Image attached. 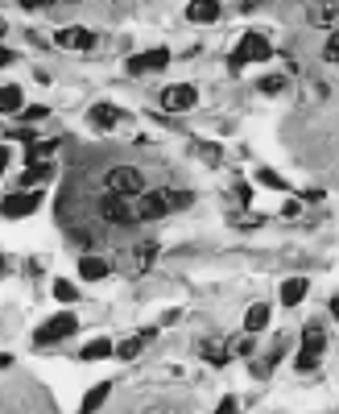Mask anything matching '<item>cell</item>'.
Here are the masks:
<instances>
[{
	"instance_id": "obj_1",
	"label": "cell",
	"mask_w": 339,
	"mask_h": 414,
	"mask_svg": "<svg viewBox=\"0 0 339 414\" xmlns=\"http://www.w3.org/2000/svg\"><path fill=\"white\" fill-rule=\"evenodd\" d=\"M104 191L112 195H124V199H141L145 195V174L137 166H112L104 174Z\"/></svg>"
},
{
	"instance_id": "obj_2",
	"label": "cell",
	"mask_w": 339,
	"mask_h": 414,
	"mask_svg": "<svg viewBox=\"0 0 339 414\" xmlns=\"http://www.w3.org/2000/svg\"><path fill=\"white\" fill-rule=\"evenodd\" d=\"M265 58H273V46H269L261 33H244L228 62H232V70H240V66H249V62H265Z\"/></svg>"
},
{
	"instance_id": "obj_3",
	"label": "cell",
	"mask_w": 339,
	"mask_h": 414,
	"mask_svg": "<svg viewBox=\"0 0 339 414\" xmlns=\"http://www.w3.org/2000/svg\"><path fill=\"white\" fill-rule=\"evenodd\" d=\"M323 352H327L323 323H307V332H302V348H298V369H302V373H311V369L323 361Z\"/></svg>"
},
{
	"instance_id": "obj_4",
	"label": "cell",
	"mask_w": 339,
	"mask_h": 414,
	"mask_svg": "<svg viewBox=\"0 0 339 414\" xmlns=\"http://www.w3.org/2000/svg\"><path fill=\"white\" fill-rule=\"evenodd\" d=\"M174 207H170V199H166V191H145L141 199H133V220H162V216H170Z\"/></svg>"
},
{
	"instance_id": "obj_5",
	"label": "cell",
	"mask_w": 339,
	"mask_h": 414,
	"mask_svg": "<svg viewBox=\"0 0 339 414\" xmlns=\"http://www.w3.org/2000/svg\"><path fill=\"white\" fill-rule=\"evenodd\" d=\"M75 332H79V319L62 311V315H54L50 323H41V328L33 332V340H37V344H58V340H66V336H75Z\"/></svg>"
},
{
	"instance_id": "obj_6",
	"label": "cell",
	"mask_w": 339,
	"mask_h": 414,
	"mask_svg": "<svg viewBox=\"0 0 339 414\" xmlns=\"http://www.w3.org/2000/svg\"><path fill=\"white\" fill-rule=\"evenodd\" d=\"M99 216H104L108 224H128V220H133V199L104 191V195H99Z\"/></svg>"
},
{
	"instance_id": "obj_7",
	"label": "cell",
	"mask_w": 339,
	"mask_h": 414,
	"mask_svg": "<svg viewBox=\"0 0 339 414\" xmlns=\"http://www.w3.org/2000/svg\"><path fill=\"white\" fill-rule=\"evenodd\" d=\"M195 104H199V91H195L191 83H174V87L162 91V108H166V112H186V108H195Z\"/></svg>"
},
{
	"instance_id": "obj_8",
	"label": "cell",
	"mask_w": 339,
	"mask_h": 414,
	"mask_svg": "<svg viewBox=\"0 0 339 414\" xmlns=\"http://www.w3.org/2000/svg\"><path fill=\"white\" fill-rule=\"evenodd\" d=\"M87 124H95L99 133H108V129H116V124H128V112L116 108V104H95V108L87 112Z\"/></svg>"
},
{
	"instance_id": "obj_9",
	"label": "cell",
	"mask_w": 339,
	"mask_h": 414,
	"mask_svg": "<svg viewBox=\"0 0 339 414\" xmlns=\"http://www.w3.org/2000/svg\"><path fill=\"white\" fill-rule=\"evenodd\" d=\"M29 211H37V191H8L4 195V220H21Z\"/></svg>"
},
{
	"instance_id": "obj_10",
	"label": "cell",
	"mask_w": 339,
	"mask_h": 414,
	"mask_svg": "<svg viewBox=\"0 0 339 414\" xmlns=\"http://www.w3.org/2000/svg\"><path fill=\"white\" fill-rule=\"evenodd\" d=\"M54 41H58L62 50H91V46H95V33H91V29H83V25H70V29L54 33Z\"/></svg>"
},
{
	"instance_id": "obj_11",
	"label": "cell",
	"mask_w": 339,
	"mask_h": 414,
	"mask_svg": "<svg viewBox=\"0 0 339 414\" xmlns=\"http://www.w3.org/2000/svg\"><path fill=\"white\" fill-rule=\"evenodd\" d=\"M157 336V328H145V332H133V336H124L120 344H116V357L120 361H133V357H141L145 352V344Z\"/></svg>"
},
{
	"instance_id": "obj_12",
	"label": "cell",
	"mask_w": 339,
	"mask_h": 414,
	"mask_svg": "<svg viewBox=\"0 0 339 414\" xmlns=\"http://www.w3.org/2000/svg\"><path fill=\"white\" fill-rule=\"evenodd\" d=\"M307 17H311V25H327L331 33H336V25H339V0H315L311 8H307Z\"/></svg>"
},
{
	"instance_id": "obj_13",
	"label": "cell",
	"mask_w": 339,
	"mask_h": 414,
	"mask_svg": "<svg viewBox=\"0 0 339 414\" xmlns=\"http://www.w3.org/2000/svg\"><path fill=\"white\" fill-rule=\"evenodd\" d=\"M166 62H170V50L157 46V50H145V54L128 58V70H133V75H145V70H162Z\"/></svg>"
},
{
	"instance_id": "obj_14",
	"label": "cell",
	"mask_w": 339,
	"mask_h": 414,
	"mask_svg": "<svg viewBox=\"0 0 339 414\" xmlns=\"http://www.w3.org/2000/svg\"><path fill=\"white\" fill-rule=\"evenodd\" d=\"M220 0H191L186 4V17H191V25H211V21H220Z\"/></svg>"
},
{
	"instance_id": "obj_15",
	"label": "cell",
	"mask_w": 339,
	"mask_h": 414,
	"mask_svg": "<svg viewBox=\"0 0 339 414\" xmlns=\"http://www.w3.org/2000/svg\"><path fill=\"white\" fill-rule=\"evenodd\" d=\"M0 112H4V116L25 112V95H21V87H17V83H4V87H0Z\"/></svg>"
},
{
	"instance_id": "obj_16",
	"label": "cell",
	"mask_w": 339,
	"mask_h": 414,
	"mask_svg": "<svg viewBox=\"0 0 339 414\" xmlns=\"http://www.w3.org/2000/svg\"><path fill=\"white\" fill-rule=\"evenodd\" d=\"M128 257H133V261H128V270H133V274H145V270L153 265V257H157V245H153V241H145V245H137Z\"/></svg>"
},
{
	"instance_id": "obj_17",
	"label": "cell",
	"mask_w": 339,
	"mask_h": 414,
	"mask_svg": "<svg viewBox=\"0 0 339 414\" xmlns=\"http://www.w3.org/2000/svg\"><path fill=\"white\" fill-rule=\"evenodd\" d=\"M307 299V278H290V282H282V303L286 307H298Z\"/></svg>"
},
{
	"instance_id": "obj_18",
	"label": "cell",
	"mask_w": 339,
	"mask_h": 414,
	"mask_svg": "<svg viewBox=\"0 0 339 414\" xmlns=\"http://www.w3.org/2000/svg\"><path fill=\"white\" fill-rule=\"evenodd\" d=\"M112 352H116V344H112V340H87L79 357H83V361H108Z\"/></svg>"
},
{
	"instance_id": "obj_19",
	"label": "cell",
	"mask_w": 339,
	"mask_h": 414,
	"mask_svg": "<svg viewBox=\"0 0 339 414\" xmlns=\"http://www.w3.org/2000/svg\"><path fill=\"white\" fill-rule=\"evenodd\" d=\"M50 153H58V141H37V145L25 149V162H29V166H46Z\"/></svg>"
},
{
	"instance_id": "obj_20",
	"label": "cell",
	"mask_w": 339,
	"mask_h": 414,
	"mask_svg": "<svg viewBox=\"0 0 339 414\" xmlns=\"http://www.w3.org/2000/svg\"><path fill=\"white\" fill-rule=\"evenodd\" d=\"M79 274H83L87 282H95V278H104V274H108V261L87 253V257H79Z\"/></svg>"
},
{
	"instance_id": "obj_21",
	"label": "cell",
	"mask_w": 339,
	"mask_h": 414,
	"mask_svg": "<svg viewBox=\"0 0 339 414\" xmlns=\"http://www.w3.org/2000/svg\"><path fill=\"white\" fill-rule=\"evenodd\" d=\"M50 178V166H29V170H21V178H17V191H29V187H37V182H46Z\"/></svg>"
},
{
	"instance_id": "obj_22",
	"label": "cell",
	"mask_w": 339,
	"mask_h": 414,
	"mask_svg": "<svg viewBox=\"0 0 339 414\" xmlns=\"http://www.w3.org/2000/svg\"><path fill=\"white\" fill-rule=\"evenodd\" d=\"M108 390H112V386H108V382H99V386H91V390H87V398H83V406H79V411H83V414L99 411V406H104V398H108Z\"/></svg>"
},
{
	"instance_id": "obj_23",
	"label": "cell",
	"mask_w": 339,
	"mask_h": 414,
	"mask_svg": "<svg viewBox=\"0 0 339 414\" xmlns=\"http://www.w3.org/2000/svg\"><path fill=\"white\" fill-rule=\"evenodd\" d=\"M203 357H207V365H228L232 361L228 344H220V340H203Z\"/></svg>"
},
{
	"instance_id": "obj_24",
	"label": "cell",
	"mask_w": 339,
	"mask_h": 414,
	"mask_svg": "<svg viewBox=\"0 0 339 414\" xmlns=\"http://www.w3.org/2000/svg\"><path fill=\"white\" fill-rule=\"evenodd\" d=\"M191 149H195V153H199L207 166H220V162H224V149H220V145H207V141H191Z\"/></svg>"
},
{
	"instance_id": "obj_25",
	"label": "cell",
	"mask_w": 339,
	"mask_h": 414,
	"mask_svg": "<svg viewBox=\"0 0 339 414\" xmlns=\"http://www.w3.org/2000/svg\"><path fill=\"white\" fill-rule=\"evenodd\" d=\"M265 323H269V307H265V303H257V307L244 315V328H249V332H261Z\"/></svg>"
},
{
	"instance_id": "obj_26",
	"label": "cell",
	"mask_w": 339,
	"mask_h": 414,
	"mask_svg": "<svg viewBox=\"0 0 339 414\" xmlns=\"http://www.w3.org/2000/svg\"><path fill=\"white\" fill-rule=\"evenodd\" d=\"M257 91H265V95H282V91H286V75H265V79L257 83Z\"/></svg>"
},
{
	"instance_id": "obj_27",
	"label": "cell",
	"mask_w": 339,
	"mask_h": 414,
	"mask_svg": "<svg viewBox=\"0 0 339 414\" xmlns=\"http://www.w3.org/2000/svg\"><path fill=\"white\" fill-rule=\"evenodd\" d=\"M257 182H265V187H273V191H290V182H286V178H278V174H273V170H265V166L257 170Z\"/></svg>"
},
{
	"instance_id": "obj_28",
	"label": "cell",
	"mask_w": 339,
	"mask_h": 414,
	"mask_svg": "<svg viewBox=\"0 0 339 414\" xmlns=\"http://www.w3.org/2000/svg\"><path fill=\"white\" fill-rule=\"evenodd\" d=\"M166 199H170V207L178 211V207H186V203H191V191H182V187H166Z\"/></svg>"
},
{
	"instance_id": "obj_29",
	"label": "cell",
	"mask_w": 339,
	"mask_h": 414,
	"mask_svg": "<svg viewBox=\"0 0 339 414\" xmlns=\"http://www.w3.org/2000/svg\"><path fill=\"white\" fill-rule=\"evenodd\" d=\"M54 299H58V303H75V299H79V290H75L70 282H62V278H58V282H54Z\"/></svg>"
},
{
	"instance_id": "obj_30",
	"label": "cell",
	"mask_w": 339,
	"mask_h": 414,
	"mask_svg": "<svg viewBox=\"0 0 339 414\" xmlns=\"http://www.w3.org/2000/svg\"><path fill=\"white\" fill-rule=\"evenodd\" d=\"M323 58H327V62H339V29L327 37V46H323Z\"/></svg>"
},
{
	"instance_id": "obj_31",
	"label": "cell",
	"mask_w": 339,
	"mask_h": 414,
	"mask_svg": "<svg viewBox=\"0 0 339 414\" xmlns=\"http://www.w3.org/2000/svg\"><path fill=\"white\" fill-rule=\"evenodd\" d=\"M46 116H50V108L33 104V108H25V112H21V124H25V120H46Z\"/></svg>"
},
{
	"instance_id": "obj_32",
	"label": "cell",
	"mask_w": 339,
	"mask_h": 414,
	"mask_svg": "<svg viewBox=\"0 0 339 414\" xmlns=\"http://www.w3.org/2000/svg\"><path fill=\"white\" fill-rule=\"evenodd\" d=\"M232 191H236V203H240V207H249V203H253V187H249V182H236Z\"/></svg>"
},
{
	"instance_id": "obj_33",
	"label": "cell",
	"mask_w": 339,
	"mask_h": 414,
	"mask_svg": "<svg viewBox=\"0 0 339 414\" xmlns=\"http://www.w3.org/2000/svg\"><path fill=\"white\" fill-rule=\"evenodd\" d=\"M215 414H240V402H236V398H224V402L215 406Z\"/></svg>"
},
{
	"instance_id": "obj_34",
	"label": "cell",
	"mask_w": 339,
	"mask_h": 414,
	"mask_svg": "<svg viewBox=\"0 0 339 414\" xmlns=\"http://www.w3.org/2000/svg\"><path fill=\"white\" fill-rule=\"evenodd\" d=\"M282 216H286V220H290V216H298V203H294V199H286V203H282Z\"/></svg>"
},
{
	"instance_id": "obj_35",
	"label": "cell",
	"mask_w": 339,
	"mask_h": 414,
	"mask_svg": "<svg viewBox=\"0 0 339 414\" xmlns=\"http://www.w3.org/2000/svg\"><path fill=\"white\" fill-rule=\"evenodd\" d=\"M50 0H21V8H46Z\"/></svg>"
},
{
	"instance_id": "obj_36",
	"label": "cell",
	"mask_w": 339,
	"mask_h": 414,
	"mask_svg": "<svg viewBox=\"0 0 339 414\" xmlns=\"http://www.w3.org/2000/svg\"><path fill=\"white\" fill-rule=\"evenodd\" d=\"M331 315H336V319H339V294H336V299H331Z\"/></svg>"
},
{
	"instance_id": "obj_37",
	"label": "cell",
	"mask_w": 339,
	"mask_h": 414,
	"mask_svg": "<svg viewBox=\"0 0 339 414\" xmlns=\"http://www.w3.org/2000/svg\"><path fill=\"white\" fill-rule=\"evenodd\" d=\"M249 4H253V0H249Z\"/></svg>"
}]
</instances>
